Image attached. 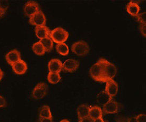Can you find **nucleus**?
<instances>
[{"instance_id":"nucleus-25","label":"nucleus","mask_w":146,"mask_h":122,"mask_svg":"<svg viewBox=\"0 0 146 122\" xmlns=\"http://www.w3.org/2000/svg\"><path fill=\"white\" fill-rule=\"evenodd\" d=\"M9 5V3L8 1H0V10L4 15L7 11V10H8Z\"/></svg>"},{"instance_id":"nucleus-3","label":"nucleus","mask_w":146,"mask_h":122,"mask_svg":"<svg viewBox=\"0 0 146 122\" xmlns=\"http://www.w3.org/2000/svg\"><path fill=\"white\" fill-rule=\"evenodd\" d=\"M71 50L77 56H84L88 54L90 48L87 42L84 41H79L74 42L72 45Z\"/></svg>"},{"instance_id":"nucleus-12","label":"nucleus","mask_w":146,"mask_h":122,"mask_svg":"<svg viewBox=\"0 0 146 122\" xmlns=\"http://www.w3.org/2000/svg\"><path fill=\"white\" fill-rule=\"evenodd\" d=\"M12 68L16 74L23 75L27 72L28 67L26 62L21 59L12 65Z\"/></svg>"},{"instance_id":"nucleus-2","label":"nucleus","mask_w":146,"mask_h":122,"mask_svg":"<svg viewBox=\"0 0 146 122\" xmlns=\"http://www.w3.org/2000/svg\"><path fill=\"white\" fill-rule=\"evenodd\" d=\"M69 34L67 31L62 27L55 28L50 31V37L53 42L57 44L64 43L69 38Z\"/></svg>"},{"instance_id":"nucleus-34","label":"nucleus","mask_w":146,"mask_h":122,"mask_svg":"<svg viewBox=\"0 0 146 122\" xmlns=\"http://www.w3.org/2000/svg\"><path fill=\"white\" fill-rule=\"evenodd\" d=\"M117 122H125V119H121L119 121H117Z\"/></svg>"},{"instance_id":"nucleus-13","label":"nucleus","mask_w":146,"mask_h":122,"mask_svg":"<svg viewBox=\"0 0 146 122\" xmlns=\"http://www.w3.org/2000/svg\"><path fill=\"white\" fill-rule=\"evenodd\" d=\"M48 68L50 72L60 73L62 70V62L58 59H52L48 64Z\"/></svg>"},{"instance_id":"nucleus-33","label":"nucleus","mask_w":146,"mask_h":122,"mask_svg":"<svg viewBox=\"0 0 146 122\" xmlns=\"http://www.w3.org/2000/svg\"><path fill=\"white\" fill-rule=\"evenodd\" d=\"M3 77V72L2 70V69L0 68V81L2 80Z\"/></svg>"},{"instance_id":"nucleus-9","label":"nucleus","mask_w":146,"mask_h":122,"mask_svg":"<svg viewBox=\"0 0 146 122\" xmlns=\"http://www.w3.org/2000/svg\"><path fill=\"white\" fill-rule=\"evenodd\" d=\"M79 67V62L72 59H69L62 64V70L65 72H73Z\"/></svg>"},{"instance_id":"nucleus-1","label":"nucleus","mask_w":146,"mask_h":122,"mask_svg":"<svg viewBox=\"0 0 146 122\" xmlns=\"http://www.w3.org/2000/svg\"><path fill=\"white\" fill-rule=\"evenodd\" d=\"M103 67V74L104 82L109 80H113L117 73V68L115 66L104 58L99 59Z\"/></svg>"},{"instance_id":"nucleus-20","label":"nucleus","mask_w":146,"mask_h":122,"mask_svg":"<svg viewBox=\"0 0 146 122\" xmlns=\"http://www.w3.org/2000/svg\"><path fill=\"white\" fill-rule=\"evenodd\" d=\"M32 50L38 56L44 55L46 52L45 48L39 41L36 42L33 45Z\"/></svg>"},{"instance_id":"nucleus-36","label":"nucleus","mask_w":146,"mask_h":122,"mask_svg":"<svg viewBox=\"0 0 146 122\" xmlns=\"http://www.w3.org/2000/svg\"><path fill=\"white\" fill-rule=\"evenodd\" d=\"M60 122H70L67 119H63L61 121H60Z\"/></svg>"},{"instance_id":"nucleus-23","label":"nucleus","mask_w":146,"mask_h":122,"mask_svg":"<svg viewBox=\"0 0 146 122\" xmlns=\"http://www.w3.org/2000/svg\"><path fill=\"white\" fill-rule=\"evenodd\" d=\"M111 99H112V98L108 95L105 91L100 92L97 97L98 102L103 105H104L105 103H107Z\"/></svg>"},{"instance_id":"nucleus-31","label":"nucleus","mask_w":146,"mask_h":122,"mask_svg":"<svg viewBox=\"0 0 146 122\" xmlns=\"http://www.w3.org/2000/svg\"><path fill=\"white\" fill-rule=\"evenodd\" d=\"M39 122H53L52 118H39Z\"/></svg>"},{"instance_id":"nucleus-5","label":"nucleus","mask_w":146,"mask_h":122,"mask_svg":"<svg viewBox=\"0 0 146 122\" xmlns=\"http://www.w3.org/2000/svg\"><path fill=\"white\" fill-rule=\"evenodd\" d=\"M121 108L120 103L112 99L103 105L102 111L104 114H114L119 112Z\"/></svg>"},{"instance_id":"nucleus-11","label":"nucleus","mask_w":146,"mask_h":122,"mask_svg":"<svg viewBox=\"0 0 146 122\" xmlns=\"http://www.w3.org/2000/svg\"><path fill=\"white\" fill-rule=\"evenodd\" d=\"M5 59L9 65L12 66L21 60V55L19 51L16 49L9 51L5 56Z\"/></svg>"},{"instance_id":"nucleus-30","label":"nucleus","mask_w":146,"mask_h":122,"mask_svg":"<svg viewBox=\"0 0 146 122\" xmlns=\"http://www.w3.org/2000/svg\"><path fill=\"white\" fill-rule=\"evenodd\" d=\"M125 122H137L136 120V116H133V117H130L129 118H127L125 119Z\"/></svg>"},{"instance_id":"nucleus-16","label":"nucleus","mask_w":146,"mask_h":122,"mask_svg":"<svg viewBox=\"0 0 146 122\" xmlns=\"http://www.w3.org/2000/svg\"><path fill=\"white\" fill-rule=\"evenodd\" d=\"M103 113L102 108L98 106H94L90 107L89 117L93 120L98 118H102Z\"/></svg>"},{"instance_id":"nucleus-26","label":"nucleus","mask_w":146,"mask_h":122,"mask_svg":"<svg viewBox=\"0 0 146 122\" xmlns=\"http://www.w3.org/2000/svg\"><path fill=\"white\" fill-rule=\"evenodd\" d=\"M139 31L141 34L145 37H146V23L144 24H140L139 25Z\"/></svg>"},{"instance_id":"nucleus-35","label":"nucleus","mask_w":146,"mask_h":122,"mask_svg":"<svg viewBox=\"0 0 146 122\" xmlns=\"http://www.w3.org/2000/svg\"><path fill=\"white\" fill-rule=\"evenodd\" d=\"M4 15V14H3L2 11H1V10H0V18H2L3 15Z\"/></svg>"},{"instance_id":"nucleus-10","label":"nucleus","mask_w":146,"mask_h":122,"mask_svg":"<svg viewBox=\"0 0 146 122\" xmlns=\"http://www.w3.org/2000/svg\"><path fill=\"white\" fill-rule=\"evenodd\" d=\"M106 83L105 91L113 98L117 93L119 90L118 84L114 80H109Z\"/></svg>"},{"instance_id":"nucleus-29","label":"nucleus","mask_w":146,"mask_h":122,"mask_svg":"<svg viewBox=\"0 0 146 122\" xmlns=\"http://www.w3.org/2000/svg\"><path fill=\"white\" fill-rule=\"evenodd\" d=\"M93 121L94 120L88 116V117L79 119V122H93Z\"/></svg>"},{"instance_id":"nucleus-19","label":"nucleus","mask_w":146,"mask_h":122,"mask_svg":"<svg viewBox=\"0 0 146 122\" xmlns=\"http://www.w3.org/2000/svg\"><path fill=\"white\" fill-rule=\"evenodd\" d=\"M39 118H52V114L50 107L43 106L39 111Z\"/></svg>"},{"instance_id":"nucleus-22","label":"nucleus","mask_w":146,"mask_h":122,"mask_svg":"<svg viewBox=\"0 0 146 122\" xmlns=\"http://www.w3.org/2000/svg\"><path fill=\"white\" fill-rule=\"evenodd\" d=\"M61 80V77L60 73L50 72L47 75V80L51 84H57Z\"/></svg>"},{"instance_id":"nucleus-27","label":"nucleus","mask_w":146,"mask_h":122,"mask_svg":"<svg viewBox=\"0 0 146 122\" xmlns=\"http://www.w3.org/2000/svg\"><path fill=\"white\" fill-rule=\"evenodd\" d=\"M137 122H146V115L141 114L136 116Z\"/></svg>"},{"instance_id":"nucleus-15","label":"nucleus","mask_w":146,"mask_h":122,"mask_svg":"<svg viewBox=\"0 0 146 122\" xmlns=\"http://www.w3.org/2000/svg\"><path fill=\"white\" fill-rule=\"evenodd\" d=\"M126 9L130 15L135 17L139 13L140 7L137 2L130 1L127 4Z\"/></svg>"},{"instance_id":"nucleus-24","label":"nucleus","mask_w":146,"mask_h":122,"mask_svg":"<svg viewBox=\"0 0 146 122\" xmlns=\"http://www.w3.org/2000/svg\"><path fill=\"white\" fill-rule=\"evenodd\" d=\"M135 18L140 24L146 23V12H143L142 13H139L138 15L135 17Z\"/></svg>"},{"instance_id":"nucleus-6","label":"nucleus","mask_w":146,"mask_h":122,"mask_svg":"<svg viewBox=\"0 0 146 122\" xmlns=\"http://www.w3.org/2000/svg\"><path fill=\"white\" fill-rule=\"evenodd\" d=\"M48 92V86L45 83L41 82L36 85L33 89L31 96L33 99H41L45 97Z\"/></svg>"},{"instance_id":"nucleus-32","label":"nucleus","mask_w":146,"mask_h":122,"mask_svg":"<svg viewBox=\"0 0 146 122\" xmlns=\"http://www.w3.org/2000/svg\"><path fill=\"white\" fill-rule=\"evenodd\" d=\"M93 122H105L104 121V119H103V118H98V119H96L94 120Z\"/></svg>"},{"instance_id":"nucleus-7","label":"nucleus","mask_w":146,"mask_h":122,"mask_svg":"<svg viewBox=\"0 0 146 122\" xmlns=\"http://www.w3.org/2000/svg\"><path fill=\"white\" fill-rule=\"evenodd\" d=\"M29 22L31 25L36 27L46 26V18L44 13L41 10L36 13L30 17Z\"/></svg>"},{"instance_id":"nucleus-21","label":"nucleus","mask_w":146,"mask_h":122,"mask_svg":"<svg viewBox=\"0 0 146 122\" xmlns=\"http://www.w3.org/2000/svg\"><path fill=\"white\" fill-rule=\"evenodd\" d=\"M56 50L58 54L63 56H67L69 53V47L65 43L58 44L56 46Z\"/></svg>"},{"instance_id":"nucleus-8","label":"nucleus","mask_w":146,"mask_h":122,"mask_svg":"<svg viewBox=\"0 0 146 122\" xmlns=\"http://www.w3.org/2000/svg\"><path fill=\"white\" fill-rule=\"evenodd\" d=\"M40 10L38 4L34 1H28L25 5L23 11L25 15L31 17Z\"/></svg>"},{"instance_id":"nucleus-14","label":"nucleus","mask_w":146,"mask_h":122,"mask_svg":"<svg viewBox=\"0 0 146 122\" xmlns=\"http://www.w3.org/2000/svg\"><path fill=\"white\" fill-rule=\"evenodd\" d=\"M35 31L36 36L40 40L50 37V29L46 26L36 27Z\"/></svg>"},{"instance_id":"nucleus-28","label":"nucleus","mask_w":146,"mask_h":122,"mask_svg":"<svg viewBox=\"0 0 146 122\" xmlns=\"http://www.w3.org/2000/svg\"><path fill=\"white\" fill-rule=\"evenodd\" d=\"M7 102L4 98L2 96H0V108H2L6 106Z\"/></svg>"},{"instance_id":"nucleus-17","label":"nucleus","mask_w":146,"mask_h":122,"mask_svg":"<svg viewBox=\"0 0 146 122\" xmlns=\"http://www.w3.org/2000/svg\"><path fill=\"white\" fill-rule=\"evenodd\" d=\"M90 107L87 105H81L78 107L77 115L79 119L88 117Z\"/></svg>"},{"instance_id":"nucleus-4","label":"nucleus","mask_w":146,"mask_h":122,"mask_svg":"<svg viewBox=\"0 0 146 122\" xmlns=\"http://www.w3.org/2000/svg\"><path fill=\"white\" fill-rule=\"evenodd\" d=\"M90 75L94 80L100 82H104V77L103 74V67L100 61H97L90 69Z\"/></svg>"},{"instance_id":"nucleus-18","label":"nucleus","mask_w":146,"mask_h":122,"mask_svg":"<svg viewBox=\"0 0 146 122\" xmlns=\"http://www.w3.org/2000/svg\"><path fill=\"white\" fill-rule=\"evenodd\" d=\"M39 42L42 43L46 52H50L53 50V42L50 38V37H47L46 38L40 40Z\"/></svg>"}]
</instances>
